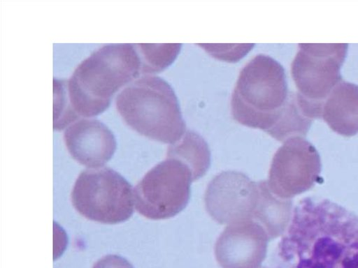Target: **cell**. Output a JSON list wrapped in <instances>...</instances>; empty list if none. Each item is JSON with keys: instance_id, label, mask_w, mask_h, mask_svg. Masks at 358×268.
Listing matches in <instances>:
<instances>
[{"instance_id": "obj_10", "label": "cell", "mask_w": 358, "mask_h": 268, "mask_svg": "<svg viewBox=\"0 0 358 268\" xmlns=\"http://www.w3.org/2000/svg\"><path fill=\"white\" fill-rule=\"evenodd\" d=\"M268 235L252 220L228 225L215 244V256L221 268H260L264 260Z\"/></svg>"}, {"instance_id": "obj_3", "label": "cell", "mask_w": 358, "mask_h": 268, "mask_svg": "<svg viewBox=\"0 0 358 268\" xmlns=\"http://www.w3.org/2000/svg\"><path fill=\"white\" fill-rule=\"evenodd\" d=\"M115 106L128 126L149 139L172 144L185 133L177 96L158 76L143 75L124 87L116 96Z\"/></svg>"}, {"instance_id": "obj_14", "label": "cell", "mask_w": 358, "mask_h": 268, "mask_svg": "<svg viewBox=\"0 0 358 268\" xmlns=\"http://www.w3.org/2000/svg\"><path fill=\"white\" fill-rule=\"evenodd\" d=\"M166 157L185 164L191 170L193 181L205 175L210 164V151L207 142L191 130L186 131L180 140L169 145Z\"/></svg>"}, {"instance_id": "obj_1", "label": "cell", "mask_w": 358, "mask_h": 268, "mask_svg": "<svg viewBox=\"0 0 358 268\" xmlns=\"http://www.w3.org/2000/svg\"><path fill=\"white\" fill-rule=\"evenodd\" d=\"M277 251L275 268H358V216L328 199L305 198Z\"/></svg>"}, {"instance_id": "obj_12", "label": "cell", "mask_w": 358, "mask_h": 268, "mask_svg": "<svg viewBox=\"0 0 358 268\" xmlns=\"http://www.w3.org/2000/svg\"><path fill=\"white\" fill-rule=\"evenodd\" d=\"M322 117L338 134L358 133V85L341 80L322 102Z\"/></svg>"}, {"instance_id": "obj_15", "label": "cell", "mask_w": 358, "mask_h": 268, "mask_svg": "<svg viewBox=\"0 0 358 268\" xmlns=\"http://www.w3.org/2000/svg\"><path fill=\"white\" fill-rule=\"evenodd\" d=\"M144 75L159 73L169 66L180 52L181 44H134Z\"/></svg>"}, {"instance_id": "obj_11", "label": "cell", "mask_w": 358, "mask_h": 268, "mask_svg": "<svg viewBox=\"0 0 358 268\" xmlns=\"http://www.w3.org/2000/svg\"><path fill=\"white\" fill-rule=\"evenodd\" d=\"M64 141L71 157L91 168L107 163L117 146L113 132L94 119H82L71 124L64 133Z\"/></svg>"}, {"instance_id": "obj_7", "label": "cell", "mask_w": 358, "mask_h": 268, "mask_svg": "<svg viewBox=\"0 0 358 268\" xmlns=\"http://www.w3.org/2000/svg\"><path fill=\"white\" fill-rule=\"evenodd\" d=\"M348 44H299L291 64L297 93L312 100L323 102L341 81V68Z\"/></svg>"}, {"instance_id": "obj_4", "label": "cell", "mask_w": 358, "mask_h": 268, "mask_svg": "<svg viewBox=\"0 0 358 268\" xmlns=\"http://www.w3.org/2000/svg\"><path fill=\"white\" fill-rule=\"evenodd\" d=\"M289 94L283 66L268 55L257 54L238 75L231 95V114L238 123L268 134Z\"/></svg>"}, {"instance_id": "obj_9", "label": "cell", "mask_w": 358, "mask_h": 268, "mask_svg": "<svg viewBox=\"0 0 358 268\" xmlns=\"http://www.w3.org/2000/svg\"><path fill=\"white\" fill-rule=\"evenodd\" d=\"M259 198L258 181L243 172L224 171L208 184L204 202L206 209L219 224L253 220Z\"/></svg>"}, {"instance_id": "obj_16", "label": "cell", "mask_w": 358, "mask_h": 268, "mask_svg": "<svg viewBox=\"0 0 358 268\" xmlns=\"http://www.w3.org/2000/svg\"><path fill=\"white\" fill-rule=\"evenodd\" d=\"M53 128L61 131L73 124L78 117L73 113L66 90L65 80L54 78Z\"/></svg>"}, {"instance_id": "obj_5", "label": "cell", "mask_w": 358, "mask_h": 268, "mask_svg": "<svg viewBox=\"0 0 358 268\" xmlns=\"http://www.w3.org/2000/svg\"><path fill=\"white\" fill-rule=\"evenodd\" d=\"M71 198L80 214L101 223L124 222L134 212V190L131 184L108 167L83 171L74 184Z\"/></svg>"}, {"instance_id": "obj_6", "label": "cell", "mask_w": 358, "mask_h": 268, "mask_svg": "<svg viewBox=\"0 0 358 268\" xmlns=\"http://www.w3.org/2000/svg\"><path fill=\"white\" fill-rule=\"evenodd\" d=\"M192 181L191 170L185 164L166 157L150 169L134 188L136 209L148 219L172 218L188 204Z\"/></svg>"}, {"instance_id": "obj_2", "label": "cell", "mask_w": 358, "mask_h": 268, "mask_svg": "<svg viewBox=\"0 0 358 268\" xmlns=\"http://www.w3.org/2000/svg\"><path fill=\"white\" fill-rule=\"evenodd\" d=\"M141 73L134 44L103 45L81 61L65 80L71 107L78 118L103 112L113 95Z\"/></svg>"}, {"instance_id": "obj_8", "label": "cell", "mask_w": 358, "mask_h": 268, "mask_svg": "<svg viewBox=\"0 0 358 268\" xmlns=\"http://www.w3.org/2000/svg\"><path fill=\"white\" fill-rule=\"evenodd\" d=\"M320 170V155L314 146L302 137H294L275 153L266 181L275 195L290 199L310 188Z\"/></svg>"}, {"instance_id": "obj_13", "label": "cell", "mask_w": 358, "mask_h": 268, "mask_svg": "<svg viewBox=\"0 0 358 268\" xmlns=\"http://www.w3.org/2000/svg\"><path fill=\"white\" fill-rule=\"evenodd\" d=\"M258 186L259 198L252 221L264 228L270 240L273 239L286 231L292 214V202L275 195L266 180L258 181Z\"/></svg>"}, {"instance_id": "obj_17", "label": "cell", "mask_w": 358, "mask_h": 268, "mask_svg": "<svg viewBox=\"0 0 358 268\" xmlns=\"http://www.w3.org/2000/svg\"><path fill=\"white\" fill-rule=\"evenodd\" d=\"M92 268H134L131 264L121 256L108 255L95 262Z\"/></svg>"}]
</instances>
